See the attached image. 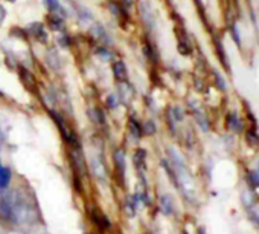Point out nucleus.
I'll return each mask as SVG.
<instances>
[{
  "label": "nucleus",
  "instance_id": "obj_1",
  "mask_svg": "<svg viewBox=\"0 0 259 234\" xmlns=\"http://www.w3.org/2000/svg\"><path fill=\"white\" fill-rule=\"evenodd\" d=\"M0 217L14 223H29L35 217L32 204L20 191H8L0 197Z\"/></svg>",
  "mask_w": 259,
  "mask_h": 234
},
{
  "label": "nucleus",
  "instance_id": "obj_2",
  "mask_svg": "<svg viewBox=\"0 0 259 234\" xmlns=\"http://www.w3.org/2000/svg\"><path fill=\"white\" fill-rule=\"evenodd\" d=\"M169 156H171V167H172V175H174L176 184L179 185V188L188 199H194L195 187H194L191 173L188 172L182 156L176 150H169Z\"/></svg>",
  "mask_w": 259,
  "mask_h": 234
},
{
  "label": "nucleus",
  "instance_id": "obj_3",
  "mask_svg": "<svg viewBox=\"0 0 259 234\" xmlns=\"http://www.w3.org/2000/svg\"><path fill=\"white\" fill-rule=\"evenodd\" d=\"M89 34L92 36V39H93L98 45L108 46V48L113 46V39H111V36L108 34V31L104 28V25L95 23V22H93V23L89 26Z\"/></svg>",
  "mask_w": 259,
  "mask_h": 234
},
{
  "label": "nucleus",
  "instance_id": "obj_4",
  "mask_svg": "<svg viewBox=\"0 0 259 234\" xmlns=\"http://www.w3.org/2000/svg\"><path fill=\"white\" fill-rule=\"evenodd\" d=\"M25 29H26L28 36L32 37L37 43H40V45H48L49 43L48 28H46L45 23H41V22H32Z\"/></svg>",
  "mask_w": 259,
  "mask_h": 234
},
{
  "label": "nucleus",
  "instance_id": "obj_5",
  "mask_svg": "<svg viewBox=\"0 0 259 234\" xmlns=\"http://www.w3.org/2000/svg\"><path fill=\"white\" fill-rule=\"evenodd\" d=\"M116 93H117V96H119L120 104H130V103L133 101L135 95H136V90H135L133 84L126 80V81L117 83V92H116Z\"/></svg>",
  "mask_w": 259,
  "mask_h": 234
},
{
  "label": "nucleus",
  "instance_id": "obj_6",
  "mask_svg": "<svg viewBox=\"0 0 259 234\" xmlns=\"http://www.w3.org/2000/svg\"><path fill=\"white\" fill-rule=\"evenodd\" d=\"M138 10H139V16H141L142 23H144L148 29H153V28H154V23H156V19H154V11H153L150 2L141 0Z\"/></svg>",
  "mask_w": 259,
  "mask_h": 234
},
{
  "label": "nucleus",
  "instance_id": "obj_7",
  "mask_svg": "<svg viewBox=\"0 0 259 234\" xmlns=\"http://www.w3.org/2000/svg\"><path fill=\"white\" fill-rule=\"evenodd\" d=\"M72 10H73V14H75V17H76V20H78L82 26L89 28V26L93 23V14H92V11H90L87 7L73 2Z\"/></svg>",
  "mask_w": 259,
  "mask_h": 234
},
{
  "label": "nucleus",
  "instance_id": "obj_8",
  "mask_svg": "<svg viewBox=\"0 0 259 234\" xmlns=\"http://www.w3.org/2000/svg\"><path fill=\"white\" fill-rule=\"evenodd\" d=\"M111 74L116 83L128 80V66L123 60H113L111 61Z\"/></svg>",
  "mask_w": 259,
  "mask_h": 234
},
{
  "label": "nucleus",
  "instance_id": "obj_9",
  "mask_svg": "<svg viewBox=\"0 0 259 234\" xmlns=\"http://www.w3.org/2000/svg\"><path fill=\"white\" fill-rule=\"evenodd\" d=\"M46 28L52 32H66V19L58 14H48L46 17Z\"/></svg>",
  "mask_w": 259,
  "mask_h": 234
},
{
  "label": "nucleus",
  "instance_id": "obj_10",
  "mask_svg": "<svg viewBox=\"0 0 259 234\" xmlns=\"http://www.w3.org/2000/svg\"><path fill=\"white\" fill-rule=\"evenodd\" d=\"M43 5H45L48 14H58L64 19H69V13L63 7L61 0H43Z\"/></svg>",
  "mask_w": 259,
  "mask_h": 234
},
{
  "label": "nucleus",
  "instance_id": "obj_11",
  "mask_svg": "<svg viewBox=\"0 0 259 234\" xmlns=\"http://www.w3.org/2000/svg\"><path fill=\"white\" fill-rule=\"evenodd\" d=\"M46 64L49 66V69H52L54 72H58L63 68V61H61V55L55 48L48 49L46 54Z\"/></svg>",
  "mask_w": 259,
  "mask_h": 234
},
{
  "label": "nucleus",
  "instance_id": "obj_12",
  "mask_svg": "<svg viewBox=\"0 0 259 234\" xmlns=\"http://www.w3.org/2000/svg\"><path fill=\"white\" fill-rule=\"evenodd\" d=\"M142 52H144V57H145L150 63L157 64V61H159V55H157V51H156V48L151 45V42H150V40H145V42L142 43Z\"/></svg>",
  "mask_w": 259,
  "mask_h": 234
},
{
  "label": "nucleus",
  "instance_id": "obj_13",
  "mask_svg": "<svg viewBox=\"0 0 259 234\" xmlns=\"http://www.w3.org/2000/svg\"><path fill=\"white\" fill-rule=\"evenodd\" d=\"M92 170H93V175L98 178V179H105V176H107V169H105V165H104V161L99 158V156H95L93 159H92Z\"/></svg>",
  "mask_w": 259,
  "mask_h": 234
},
{
  "label": "nucleus",
  "instance_id": "obj_14",
  "mask_svg": "<svg viewBox=\"0 0 259 234\" xmlns=\"http://www.w3.org/2000/svg\"><path fill=\"white\" fill-rule=\"evenodd\" d=\"M95 55H96L99 60L105 61V63H111V61L114 60V52H113L108 46H102V45H98V46H96Z\"/></svg>",
  "mask_w": 259,
  "mask_h": 234
},
{
  "label": "nucleus",
  "instance_id": "obj_15",
  "mask_svg": "<svg viewBox=\"0 0 259 234\" xmlns=\"http://www.w3.org/2000/svg\"><path fill=\"white\" fill-rule=\"evenodd\" d=\"M113 161H114V164H116V169H117V172L123 176L125 175V152L122 150V149H117V150H114V153H113Z\"/></svg>",
  "mask_w": 259,
  "mask_h": 234
},
{
  "label": "nucleus",
  "instance_id": "obj_16",
  "mask_svg": "<svg viewBox=\"0 0 259 234\" xmlns=\"http://www.w3.org/2000/svg\"><path fill=\"white\" fill-rule=\"evenodd\" d=\"M11 182V170L0 161V190H5Z\"/></svg>",
  "mask_w": 259,
  "mask_h": 234
},
{
  "label": "nucleus",
  "instance_id": "obj_17",
  "mask_svg": "<svg viewBox=\"0 0 259 234\" xmlns=\"http://www.w3.org/2000/svg\"><path fill=\"white\" fill-rule=\"evenodd\" d=\"M133 161H135V167L142 172L145 169V162H147V152L144 149H138L133 155Z\"/></svg>",
  "mask_w": 259,
  "mask_h": 234
},
{
  "label": "nucleus",
  "instance_id": "obj_18",
  "mask_svg": "<svg viewBox=\"0 0 259 234\" xmlns=\"http://www.w3.org/2000/svg\"><path fill=\"white\" fill-rule=\"evenodd\" d=\"M87 113H89V118H90L95 124H104V123H105L104 112H102L99 107H90Z\"/></svg>",
  "mask_w": 259,
  "mask_h": 234
},
{
  "label": "nucleus",
  "instance_id": "obj_19",
  "mask_svg": "<svg viewBox=\"0 0 259 234\" xmlns=\"http://www.w3.org/2000/svg\"><path fill=\"white\" fill-rule=\"evenodd\" d=\"M128 127H130V133H132V137L136 140V141H139L141 138H142V126L135 120V118H130V121H128Z\"/></svg>",
  "mask_w": 259,
  "mask_h": 234
},
{
  "label": "nucleus",
  "instance_id": "obj_20",
  "mask_svg": "<svg viewBox=\"0 0 259 234\" xmlns=\"http://www.w3.org/2000/svg\"><path fill=\"white\" fill-rule=\"evenodd\" d=\"M160 208L165 214H172L174 213V202L169 194H163L160 197Z\"/></svg>",
  "mask_w": 259,
  "mask_h": 234
},
{
  "label": "nucleus",
  "instance_id": "obj_21",
  "mask_svg": "<svg viewBox=\"0 0 259 234\" xmlns=\"http://www.w3.org/2000/svg\"><path fill=\"white\" fill-rule=\"evenodd\" d=\"M105 106H107V109H110V110H116V109L120 106V101H119V96H117L116 92L107 93V96H105Z\"/></svg>",
  "mask_w": 259,
  "mask_h": 234
},
{
  "label": "nucleus",
  "instance_id": "obj_22",
  "mask_svg": "<svg viewBox=\"0 0 259 234\" xmlns=\"http://www.w3.org/2000/svg\"><path fill=\"white\" fill-rule=\"evenodd\" d=\"M57 42H58V46L60 48H63V49H70L72 48V37L67 34V32H61V34H58V39H57Z\"/></svg>",
  "mask_w": 259,
  "mask_h": 234
},
{
  "label": "nucleus",
  "instance_id": "obj_23",
  "mask_svg": "<svg viewBox=\"0 0 259 234\" xmlns=\"http://www.w3.org/2000/svg\"><path fill=\"white\" fill-rule=\"evenodd\" d=\"M227 124H229V127L232 129V130H235V132H239L241 129H242V124H241V121H239V118L235 115V113H230L229 116H227Z\"/></svg>",
  "mask_w": 259,
  "mask_h": 234
},
{
  "label": "nucleus",
  "instance_id": "obj_24",
  "mask_svg": "<svg viewBox=\"0 0 259 234\" xmlns=\"http://www.w3.org/2000/svg\"><path fill=\"white\" fill-rule=\"evenodd\" d=\"M142 132H144L145 135H148V137L154 135V133L157 132L156 123H154L153 120H148V121H145V123H144V126H142Z\"/></svg>",
  "mask_w": 259,
  "mask_h": 234
},
{
  "label": "nucleus",
  "instance_id": "obj_25",
  "mask_svg": "<svg viewBox=\"0 0 259 234\" xmlns=\"http://www.w3.org/2000/svg\"><path fill=\"white\" fill-rule=\"evenodd\" d=\"M248 210H250V217L259 225V205L250 204V205H248Z\"/></svg>",
  "mask_w": 259,
  "mask_h": 234
},
{
  "label": "nucleus",
  "instance_id": "obj_26",
  "mask_svg": "<svg viewBox=\"0 0 259 234\" xmlns=\"http://www.w3.org/2000/svg\"><path fill=\"white\" fill-rule=\"evenodd\" d=\"M195 120L198 121V124L201 126V129L203 130H207V120H206V116H204V113H201V112H195Z\"/></svg>",
  "mask_w": 259,
  "mask_h": 234
},
{
  "label": "nucleus",
  "instance_id": "obj_27",
  "mask_svg": "<svg viewBox=\"0 0 259 234\" xmlns=\"http://www.w3.org/2000/svg\"><path fill=\"white\" fill-rule=\"evenodd\" d=\"M7 17H8V11H7L5 5H4L2 2H0V26H2V25L5 23Z\"/></svg>",
  "mask_w": 259,
  "mask_h": 234
},
{
  "label": "nucleus",
  "instance_id": "obj_28",
  "mask_svg": "<svg viewBox=\"0 0 259 234\" xmlns=\"http://www.w3.org/2000/svg\"><path fill=\"white\" fill-rule=\"evenodd\" d=\"M5 234H26V232H23V231H17V229L14 231V229H13V231H8V232H5Z\"/></svg>",
  "mask_w": 259,
  "mask_h": 234
},
{
  "label": "nucleus",
  "instance_id": "obj_29",
  "mask_svg": "<svg viewBox=\"0 0 259 234\" xmlns=\"http://www.w3.org/2000/svg\"><path fill=\"white\" fill-rule=\"evenodd\" d=\"M254 176H256V179H257V184H259V169H257V172L254 173Z\"/></svg>",
  "mask_w": 259,
  "mask_h": 234
},
{
  "label": "nucleus",
  "instance_id": "obj_30",
  "mask_svg": "<svg viewBox=\"0 0 259 234\" xmlns=\"http://www.w3.org/2000/svg\"><path fill=\"white\" fill-rule=\"evenodd\" d=\"M7 2H8V4H13V5H14V4L17 2V0H7Z\"/></svg>",
  "mask_w": 259,
  "mask_h": 234
},
{
  "label": "nucleus",
  "instance_id": "obj_31",
  "mask_svg": "<svg viewBox=\"0 0 259 234\" xmlns=\"http://www.w3.org/2000/svg\"><path fill=\"white\" fill-rule=\"evenodd\" d=\"M200 234H204V229H200Z\"/></svg>",
  "mask_w": 259,
  "mask_h": 234
}]
</instances>
